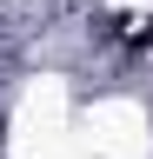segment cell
Returning a JSON list of instances; mask_svg holds the SVG:
<instances>
[{
    "mask_svg": "<svg viewBox=\"0 0 153 159\" xmlns=\"http://www.w3.org/2000/svg\"><path fill=\"white\" fill-rule=\"evenodd\" d=\"M113 40H120V47H133V53H146V47H153V20H133V27H120Z\"/></svg>",
    "mask_w": 153,
    "mask_h": 159,
    "instance_id": "1",
    "label": "cell"
}]
</instances>
